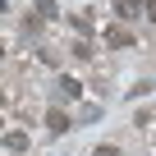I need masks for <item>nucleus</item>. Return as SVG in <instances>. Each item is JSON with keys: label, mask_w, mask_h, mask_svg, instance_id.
Listing matches in <instances>:
<instances>
[{"label": "nucleus", "mask_w": 156, "mask_h": 156, "mask_svg": "<svg viewBox=\"0 0 156 156\" xmlns=\"http://www.w3.org/2000/svg\"><path fill=\"white\" fill-rule=\"evenodd\" d=\"M19 156H23V151H19Z\"/></svg>", "instance_id": "obj_12"}, {"label": "nucleus", "mask_w": 156, "mask_h": 156, "mask_svg": "<svg viewBox=\"0 0 156 156\" xmlns=\"http://www.w3.org/2000/svg\"><path fill=\"white\" fill-rule=\"evenodd\" d=\"M73 28H78V32H92V28H97L92 9H78V14H73Z\"/></svg>", "instance_id": "obj_6"}, {"label": "nucleus", "mask_w": 156, "mask_h": 156, "mask_svg": "<svg viewBox=\"0 0 156 156\" xmlns=\"http://www.w3.org/2000/svg\"><path fill=\"white\" fill-rule=\"evenodd\" d=\"M0 142H5V151L19 156V151L28 147V133H23V129H5V133H0Z\"/></svg>", "instance_id": "obj_3"}, {"label": "nucleus", "mask_w": 156, "mask_h": 156, "mask_svg": "<svg viewBox=\"0 0 156 156\" xmlns=\"http://www.w3.org/2000/svg\"><path fill=\"white\" fill-rule=\"evenodd\" d=\"M106 46H119V51H124V46H133V32H129L124 23H110V28H106Z\"/></svg>", "instance_id": "obj_1"}, {"label": "nucleus", "mask_w": 156, "mask_h": 156, "mask_svg": "<svg viewBox=\"0 0 156 156\" xmlns=\"http://www.w3.org/2000/svg\"><path fill=\"white\" fill-rule=\"evenodd\" d=\"M92 156H119V147H110V142H101V147H97Z\"/></svg>", "instance_id": "obj_9"}, {"label": "nucleus", "mask_w": 156, "mask_h": 156, "mask_svg": "<svg viewBox=\"0 0 156 156\" xmlns=\"http://www.w3.org/2000/svg\"><path fill=\"white\" fill-rule=\"evenodd\" d=\"M46 129H51V133H64V129H69V115H64L60 106H51V110H46Z\"/></svg>", "instance_id": "obj_4"}, {"label": "nucleus", "mask_w": 156, "mask_h": 156, "mask_svg": "<svg viewBox=\"0 0 156 156\" xmlns=\"http://www.w3.org/2000/svg\"><path fill=\"white\" fill-rule=\"evenodd\" d=\"M115 9H119V19H138L142 14V0H115Z\"/></svg>", "instance_id": "obj_5"}, {"label": "nucleus", "mask_w": 156, "mask_h": 156, "mask_svg": "<svg viewBox=\"0 0 156 156\" xmlns=\"http://www.w3.org/2000/svg\"><path fill=\"white\" fill-rule=\"evenodd\" d=\"M142 14H147V19L156 23V0H147V5H142Z\"/></svg>", "instance_id": "obj_10"}, {"label": "nucleus", "mask_w": 156, "mask_h": 156, "mask_svg": "<svg viewBox=\"0 0 156 156\" xmlns=\"http://www.w3.org/2000/svg\"><path fill=\"white\" fill-rule=\"evenodd\" d=\"M0 133H5V119H0Z\"/></svg>", "instance_id": "obj_11"}, {"label": "nucleus", "mask_w": 156, "mask_h": 156, "mask_svg": "<svg viewBox=\"0 0 156 156\" xmlns=\"http://www.w3.org/2000/svg\"><path fill=\"white\" fill-rule=\"evenodd\" d=\"M73 55H78V60H92L97 51H92V41H87V37H78V41H73Z\"/></svg>", "instance_id": "obj_7"}, {"label": "nucleus", "mask_w": 156, "mask_h": 156, "mask_svg": "<svg viewBox=\"0 0 156 156\" xmlns=\"http://www.w3.org/2000/svg\"><path fill=\"white\" fill-rule=\"evenodd\" d=\"M55 97H64V101H78V97H83V83H78V78H60V83H55Z\"/></svg>", "instance_id": "obj_2"}, {"label": "nucleus", "mask_w": 156, "mask_h": 156, "mask_svg": "<svg viewBox=\"0 0 156 156\" xmlns=\"http://www.w3.org/2000/svg\"><path fill=\"white\" fill-rule=\"evenodd\" d=\"M37 14H41V19H55V14H60V0H37Z\"/></svg>", "instance_id": "obj_8"}]
</instances>
